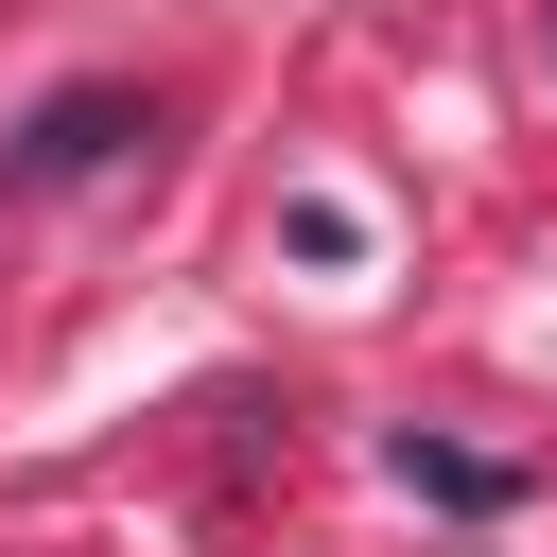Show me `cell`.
Here are the masks:
<instances>
[{"instance_id":"6da1fadb","label":"cell","mask_w":557,"mask_h":557,"mask_svg":"<svg viewBox=\"0 0 557 557\" xmlns=\"http://www.w3.org/2000/svg\"><path fill=\"white\" fill-rule=\"evenodd\" d=\"M122 139H139V104H122V87H70V104H35V122H17V157H0V174H17V191H70V174H104Z\"/></svg>"},{"instance_id":"7a4b0ae2","label":"cell","mask_w":557,"mask_h":557,"mask_svg":"<svg viewBox=\"0 0 557 557\" xmlns=\"http://www.w3.org/2000/svg\"><path fill=\"white\" fill-rule=\"evenodd\" d=\"M400 487H435V505H505L522 470H487V453H435V435H400Z\"/></svg>"}]
</instances>
